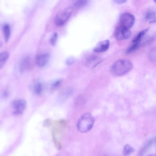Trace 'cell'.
<instances>
[{
  "mask_svg": "<svg viewBox=\"0 0 156 156\" xmlns=\"http://www.w3.org/2000/svg\"><path fill=\"white\" fill-rule=\"evenodd\" d=\"M133 65L129 60L124 59L118 60L112 65L110 71L115 76L124 75L129 72L133 68Z\"/></svg>",
  "mask_w": 156,
  "mask_h": 156,
  "instance_id": "obj_1",
  "label": "cell"
},
{
  "mask_svg": "<svg viewBox=\"0 0 156 156\" xmlns=\"http://www.w3.org/2000/svg\"><path fill=\"white\" fill-rule=\"evenodd\" d=\"M95 119L91 113H86L82 115L77 123L78 130L82 133L89 131L93 127Z\"/></svg>",
  "mask_w": 156,
  "mask_h": 156,
  "instance_id": "obj_2",
  "label": "cell"
},
{
  "mask_svg": "<svg viewBox=\"0 0 156 156\" xmlns=\"http://www.w3.org/2000/svg\"><path fill=\"white\" fill-rule=\"evenodd\" d=\"M135 21L134 16L132 14L125 12L120 16L118 26L130 29L133 25Z\"/></svg>",
  "mask_w": 156,
  "mask_h": 156,
  "instance_id": "obj_3",
  "label": "cell"
},
{
  "mask_svg": "<svg viewBox=\"0 0 156 156\" xmlns=\"http://www.w3.org/2000/svg\"><path fill=\"white\" fill-rule=\"evenodd\" d=\"M73 9V7H68L58 12L55 19V25L58 26L64 25L70 16Z\"/></svg>",
  "mask_w": 156,
  "mask_h": 156,
  "instance_id": "obj_4",
  "label": "cell"
},
{
  "mask_svg": "<svg viewBox=\"0 0 156 156\" xmlns=\"http://www.w3.org/2000/svg\"><path fill=\"white\" fill-rule=\"evenodd\" d=\"M26 102L23 99H18L14 100L12 103L13 110L12 114L16 116L22 115L26 109Z\"/></svg>",
  "mask_w": 156,
  "mask_h": 156,
  "instance_id": "obj_5",
  "label": "cell"
},
{
  "mask_svg": "<svg viewBox=\"0 0 156 156\" xmlns=\"http://www.w3.org/2000/svg\"><path fill=\"white\" fill-rule=\"evenodd\" d=\"M131 35L129 29H126L117 26L115 32V38L119 40H122L129 38Z\"/></svg>",
  "mask_w": 156,
  "mask_h": 156,
  "instance_id": "obj_6",
  "label": "cell"
},
{
  "mask_svg": "<svg viewBox=\"0 0 156 156\" xmlns=\"http://www.w3.org/2000/svg\"><path fill=\"white\" fill-rule=\"evenodd\" d=\"M50 58L47 53L40 54L37 56L35 59L36 64L40 67H44L48 62Z\"/></svg>",
  "mask_w": 156,
  "mask_h": 156,
  "instance_id": "obj_7",
  "label": "cell"
},
{
  "mask_svg": "<svg viewBox=\"0 0 156 156\" xmlns=\"http://www.w3.org/2000/svg\"><path fill=\"white\" fill-rule=\"evenodd\" d=\"M109 41L108 40L101 41L94 48L93 51L97 53L105 52L109 48Z\"/></svg>",
  "mask_w": 156,
  "mask_h": 156,
  "instance_id": "obj_8",
  "label": "cell"
},
{
  "mask_svg": "<svg viewBox=\"0 0 156 156\" xmlns=\"http://www.w3.org/2000/svg\"><path fill=\"white\" fill-rule=\"evenodd\" d=\"M31 65V59L28 56L24 57L21 60L19 64V69L20 72H24L29 69Z\"/></svg>",
  "mask_w": 156,
  "mask_h": 156,
  "instance_id": "obj_9",
  "label": "cell"
},
{
  "mask_svg": "<svg viewBox=\"0 0 156 156\" xmlns=\"http://www.w3.org/2000/svg\"><path fill=\"white\" fill-rule=\"evenodd\" d=\"M44 89L43 85L42 83L37 81L33 84L31 87L33 93L37 95H41L43 93Z\"/></svg>",
  "mask_w": 156,
  "mask_h": 156,
  "instance_id": "obj_10",
  "label": "cell"
},
{
  "mask_svg": "<svg viewBox=\"0 0 156 156\" xmlns=\"http://www.w3.org/2000/svg\"><path fill=\"white\" fill-rule=\"evenodd\" d=\"M148 30L149 29L147 28L140 31L133 40L132 43L137 44L140 45L141 40Z\"/></svg>",
  "mask_w": 156,
  "mask_h": 156,
  "instance_id": "obj_11",
  "label": "cell"
},
{
  "mask_svg": "<svg viewBox=\"0 0 156 156\" xmlns=\"http://www.w3.org/2000/svg\"><path fill=\"white\" fill-rule=\"evenodd\" d=\"M145 17L150 23H154L156 18V11L154 10H149L146 12Z\"/></svg>",
  "mask_w": 156,
  "mask_h": 156,
  "instance_id": "obj_12",
  "label": "cell"
},
{
  "mask_svg": "<svg viewBox=\"0 0 156 156\" xmlns=\"http://www.w3.org/2000/svg\"><path fill=\"white\" fill-rule=\"evenodd\" d=\"M3 31L5 41L7 42L9 39L11 34L10 28L9 24H4L3 26Z\"/></svg>",
  "mask_w": 156,
  "mask_h": 156,
  "instance_id": "obj_13",
  "label": "cell"
},
{
  "mask_svg": "<svg viewBox=\"0 0 156 156\" xmlns=\"http://www.w3.org/2000/svg\"><path fill=\"white\" fill-rule=\"evenodd\" d=\"M9 57L8 52L4 51L0 54V68L2 69L5 65Z\"/></svg>",
  "mask_w": 156,
  "mask_h": 156,
  "instance_id": "obj_14",
  "label": "cell"
},
{
  "mask_svg": "<svg viewBox=\"0 0 156 156\" xmlns=\"http://www.w3.org/2000/svg\"><path fill=\"white\" fill-rule=\"evenodd\" d=\"M88 3V0H77L72 7L73 9H80L86 5Z\"/></svg>",
  "mask_w": 156,
  "mask_h": 156,
  "instance_id": "obj_15",
  "label": "cell"
},
{
  "mask_svg": "<svg viewBox=\"0 0 156 156\" xmlns=\"http://www.w3.org/2000/svg\"><path fill=\"white\" fill-rule=\"evenodd\" d=\"M87 61L89 64L94 67L101 62V60L98 57L93 55L89 58Z\"/></svg>",
  "mask_w": 156,
  "mask_h": 156,
  "instance_id": "obj_16",
  "label": "cell"
},
{
  "mask_svg": "<svg viewBox=\"0 0 156 156\" xmlns=\"http://www.w3.org/2000/svg\"><path fill=\"white\" fill-rule=\"evenodd\" d=\"M148 58L151 61L156 62V47L151 48L149 51Z\"/></svg>",
  "mask_w": 156,
  "mask_h": 156,
  "instance_id": "obj_17",
  "label": "cell"
},
{
  "mask_svg": "<svg viewBox=\"0 0 156 156\" xmlns=\"http://www.w3.org/2000/svg\"><path fill=\"white\" fill-rule=\"evenodd\" d=\"M134 151V149L129 144H126L124 147L123 153L124 155H128Z\"/></svg>",
  "mask_w": 156,
  "mask_h": 156,
  "instance_id": "obj_18",
  "label": "cell"
},
{
  "mask_svg": "<svg viewBox=\"0 0 156 156\" xmlns=\"http://www.w3.org/2000/svg\"><path fill=\"white\" fill-rule=\"evenodd\" d=\"M53 144L55 147L58 150H60L62 147V144L59 139L54 136H51Z\"/></svg>",
  "mask_w": 156,
  "mask_h": 156,
  "instance_id": "obj_19",
  "label": "cell"
},
{
  "mask_svg": "<svg viewBox=\"0 0 156 156\" xmlns=\"http://www.w3.org/2000/svg\"><path fill=\"white\" fill-rule=\"evenodd\" d=\"M140 45L136 44L133 43L126 50V53L127 54H130L136 50Z\"/></svg>",
  "mask_w": 156,
  "mask_h": 156,
  "instance_id": "obj_20",
  "label": "cell"
},
{
  "mask_svg": "<svg viewBox=\"0 0 156 156\" xmlns=\"http://www.w3.org/2000/svg\"><path fill=\"white\" fill-rule=\"evenodd\" d=\"M58 38V34L56 33H54L50 38L49 40L50 43L52 45L56 44Z\"/></svg>",
  "mask_w": 156,
  "mask_h": 156,
  "instance_id": "obj_21",
  "label": "cell"
},
{
  "mask_svg": "<svg viewBox=\"0 0 156 156\" xmlns=\"http://www.w3.org/2000/svg\"><path fill=\"white\" fill-rule=\"evenodd\" d=\"M53 121V120L51 119H46L43 122V126L46 127H49L52 125Z\"/></svg>",
  "mask_w": 156,
  "mask_h": 156,
  "instance_id": "obj_22",
  "label": "cell"
},
{
  "mask_svg": "<svg viewBox=\"0 0 156 156\" xmlns=\"http://www.w3.org/2000/svg\"><path fill=\"white\" fill-rule=\"evenodd\" d=\"M61 82V80H57L54 81L52 84V89L54 90L58 88L60 85Z\"/></svg>",
  "mask_w": 156,
  "mask_h": 156,
  "instance_id": "obj_23",
  "label": "cell"
},
{
  "mask_svg": "<svg viewBox=\"0 0 156 156\" xmlns=\"http://www.w3.org/2000/svg\"><path fill=\"white\" fill-rule=\"evenodd\" d=\"M3 96L5 98H8L9 96V92L7 89H5L3 92Z\"/></svg>",
  "mask_w": 156,
  "mask_h": 156,
  "instance_id": "obj_24",
  "label": "cell"
},
{
  "mask_svg": "<svg viewBox=\"0 0 156 156\" xmlns=\"http://www.w3.org/2000/svg\"><path fill=\"white\" fill-rule=\"evenodd\" d=\"M116 3L119 4H122L126 2L128 0H114Z\"/></svg>",
  "mask_w": 156,
  "mask_h": 156,
  "instance_id": "obj_25",
  "label": "cell"
},
{
  "mask_svg": "<svg viewBox=\"0 0 156 156\" xmlns=\"http://www.w3.org/2000/svg\"><path fill=\"white\" fill-rule=\"evenodd\" d=\"M74 59L72 58H70L67 60L66 61V64L68 65L72 64L73 62Z\"/></svg>",
  "mask_w": 156,
  "mask_h": 156,
  "instance_id": "obj_26",
  "label": "cell"
},
{
  "mask_svg": "<svg viewBox=\"0 0 156 156\" xmlns=\"http://www.w3.org/2000/svg\"><path fill=\"white\" fill-rule=\"evenodd\" d=\"M156 23V18L155 20L154 21V23Z\"/></svg>",
  "mask_w": 156,
  "mask_h": 156,
  "instance_id": "obj_27",
  "label": "cell"
},
{
  "mask_svg": "<svg viewBox=\"0 0 156 156\" xmlns=\"http://www.w3.org/2000/svg\"><path fill=\"white\" fill-rule=\"evenodd\" d=\"M154 2H156V0H153Z\"/></svg>",
  "mask_w": 156,
  "mask_h": 156,
  "instance_id": "obj_28",
  "label": "cell"
}]
</instances>
